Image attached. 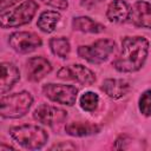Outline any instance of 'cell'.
I'll return each instance as SVG.
<instances>
[{
  "label": "cell",
  "instance_id": "cell-19",
  "mask_svg": "<svg viewBox=\"0 0 151 151\" xmlns=\"http://www.w3.org/2000/svg\"><path fill=\"white\" fill-rule=\"evenodd\" d=\"M79 106L85 112H94L99 105V96L93 91H85L78 98Z\"/></svg>",
  "mask_w": 151,
  "mask_h": 151
},
{
  "label": "cell",
  "instance_id": "cell-22",
  "mask_svg": "<svg viewBox=\"0 0 151 151\" xmlns=\"http://www.w3.org/2000/svg\"><path fill=\"white\" fill-rule=\"evenodd\" d=\"M131 142V138L127 136V134H120L117 137L116 142H114V149L117 150H124V149H127V145L130 144Z\"/></svg>",
  "mask_w": 151,
  "mask_h": 151
},
{
  "label": "cell",
  "instance_id": "cell-8",
  "mask_svg": "<svg viewBox=\"0 0 151 151\" xmlns=\"http://www.w3.org/2000/svg\"><path fill=\"white\" fill-rule=\"evenodd\" d=\"M57 78L61 80H73L84 86H91L97 81L96 73L83 64H72L59 68Z\"/></svg>",
  "mask_w": 151,
  "mask_h": 151
},
{
  "label": "cell",
  "instance_id": "cell-3",
  "mask_svg": "<svg viewBox=\"0 0 151 151\" xmlns=\"http://www.w3.org/2000/svg\"><path fill=\"white\" fill-rule=\"evenodd\" d=\"M33 101L32 93L26 90L4 94L0 100V116L2 119H20L28 113Z\"/></svg>",
  "mask_w": 151,
  "mask_h": 151
},
{
  "label": "cell",
  "instance_id": "cell-24",
  "mask_svg": "<svg viewBox=\"0 0 151 151\" xmlns=\"http://www.w3.org/2000/svg\"><path fill=\"white\" fill-rule=\"evenodd\" d=\"M77 146L71 142H61L59 144H54L50 147V150H74Z\"/></svg>",
  "mask_w": 151,
  "mask_h": 151
},
{
  "label": "cell",
  "instance_id": "cell-14",
  "mask_svg": "<svg viewBox=\"0 0 151 151\" xmlns=\"http://www.w3.org/2000/svg\"><path fill=\"white\" fill-rule=\"evenodd\" d=\"M130 8L125 0H112L106 7V19L112 24H123L129 20Z\"/></svg>",
  "mask_w": 151,
  "mask_h": 151
},
{
  "label": "cell",
  "instance_id": "cell-23",
  "mask_svg": "<svg viewBox=\"0 0 151 151\" xmlns=\"http://www.w3.org/2000/svg\"><path fill=\"white\" fill-rule=\"evenodd\" d=\"M105 0H80V2H79V5L83 7V8H85V9H87V11H91V9H93L94 7H97V6H99L101 2H104Z\"/></svg>",
  "mask_w": 151,
  "mask_h": 151
},
{
  "label": "cell",
  "instance_id": "cell-18",
  "mask_svg": "<svg viewBox=\"0 0 151 151\" xmlns=\"http://www.w3.org/2000/svg\"><path fill=\"white\" fill-rule=\"evenodd\" d=\"M48 46L53 55L67 59L71 52V42L67 37H53L48 40Z\"/></svg>",
  "mask_w": 151,
  "mask_h": 151
},
{
  "label": "cell",
  "instance_id": "cell-26",
  "mask_svg": "<svg viewBox=\"0 0 151 151\" xmlns=\"http://www.w3.org/2000/svg\"><path fill=\"white\" fill-rule=\"evenodd\" d=\"M5 150H15V147H13V146H11V145L1 144V145H0V151H5Z\"/></svg>",
  "mask_w": 151,
  "mask_h": 151
},
{
  "label": "cell",
  "instance_id": "cell-25",
  "mask_svg": "<svg viewBox=\"0 0 151 151\" xmlns=\"http://www.w3.org/2000/svg\"><path fill=\"white\" fill-rule=\"evenodd\" d=\"M19 2H22V0H1V5H0V11L4 12L6 11L7 8L19 4Z\"/></svg>",
  "mask_w": 151,
  "mask_h": 151
},
{
  "label": "cell",
  "instance_id": "cell-15",
  "mask_svg": "<svg viewBox=\"0 0 151 151\" xmlns=\"http://www.w3.org/2000/svg\"><path fill=\"white\" fill-rule=\"evenodd\" d=\"M71 26L73 31L81 32V33H88V34H100L105 32L106 27L99 21L93 20L92 18L87 15H79L74 17L72 19Z\"/></svg>",
  "mask_w": 151,
  "mask_h": 151
},
{
  "label": "cell",
  "instance_id": "cell-13",
  "mask_svg": "<svg viewBox=\"0 0 151 151\" xmlns=\"http://www.w3.org/2000/svg\"><path fill=\"white\" fill-rule=\"evenodd\" d=\"M20 80V71L18 66L12 61H2L1 63V94H6L9 92L14 85Z\"/></svg>",
  "mask_w": 151,
  "mask_h": 151
},
{
  "label": "cell",
  "instance_id": "cell-17",
  "mask_svg": "<svg viewBox=\"0 0 151 151\" xmlns=\"http://www.w3.org/2000/svg\"><path fill=\"white\" fill-rule=\"evenodd\" d=\"M61 19V14L57 11H42L37 19V27L42 33H53Z\"/></svg>",
  "mask_w": 151,
  "mask_h": 151
},
{
  "label": "cell",
  "instance_id": "cell-10",
  "mask_svg": "<svg viewBox=\"0 0 151 151\" xmlns=\"http://www.w3.org/2000/svg\"><path fill=\"white\" fill-rule=\"evenodd\" d=\"M52 70H53V66L51 61L42 55L31 57L25 63L26 78L28 81H32V83L41 81L47 74L52 72Z\"/></svg>",
  "mask_w": 151,
  "mask_h": 151
},
{
  "label": "cell",
  "instance_id": "cell-20",
  "mask_svg": "<svg viewBox=\"0 0 151 151\" xmlns=\"http://www.w3.org/2000/svg\"><path fill=\"white\" fill-rule=\"evenodd\" d=\"M138 110L145 117H151V88L145 90L138 98Z\"/></svg>",
  "mask_w": 151,
  "mask_h": 151
},
{
  "label": "cell",
  "instance_id": "cell-2",
  "mask_svg": "<svg viewBox=\"0 0 151 151\" xmlns=\"http://www.w3.org/2000/svg\"><path fill=\"white\" fill-rule=\"evenodd\" d=\"M9 137L25 150H40L48 142L47 131L35 124H21L9 127Z\"/></svg>",
  "mask_w": 151,
  "mask_h": 151
},
{
  "label": "cell",
  "instance_id": "cell-16",
  "mask_svg": "<svg viewBox=\"0 0 151 151\" xmlns=\"http://www.w3.org/2000/svg\"><path fill=\"white\" fill-rule=\"evenodd\" d=\"M100 126L90 122H70L65 125L66 134L71 137H88L99 133Z\"/></svg>",
  "mask_w": 151,
  "mask_h": 151
},
{
  "label": "cell",
  "instance_id": "cell-21",
  "mask_svg": "<svg viewBox=\"0 0 151 151\" xmlns=\"http://www.w3.org/2000/svg\"><path fill=\"white\" fill-rule=\"evenodd\" d=\"M44 5L59 11H66L68 8V0H40Z\"/></svg>",
  "mask_w": 151,
  "mask_h": 151
},
{
  "label": "cell",
  "instance_id": "cell-7",
  "mask_svg": "<svg viewBox=\"0 0 151 151\" xmlns=\"http://www.w3.org/2000/svg\"><path fill=\"white\" fill-rule=\"evenodd\" d=\"M7 42L9 47L19 54H28L42 46V39L34 32L17 31L8 35Z\"/></svg>",
  "mask_w": 151,
  "mask_h": 151
},
{
  "label": "cell",
  "instance_id": "cell-6",
  "mask_svg": "<svg viewBox=\"0 0 151 151\" xmlns=\"http://www.w3.org/2000/svg\"><path fill=\"white\" fill-rule=\"evenodd\" d=\"M42 94L52 103L64 106H73L78 99L79 90L70 84L47 83L41 87Z\"/></svg>",
  "mask_w": 151,
  "mask_h": 151
},
{
  "label": "cell",
  "instance_id": "cell-1",
  "mask_svg": "<svg viewBox=\"0 0 151 151\" xmlns=\"http://www.w3.org/2000/svg\"><path fill=\"white\" fill-rule=\"evenodd\" d=\"M150 42L143 35L124 37L120 51L112 61L113 68L119 73H134L140 71L149 57Z\"/></svg>",
  "mask_w": 151,
  "mask_h": 151
},
{
  "label": "cell",
  "instance_id": "cell-4",
  "mask_svg": "<svg viewBox=\"0 0 151 151\" xmlns=\"http://www.w3.org/2000/svg\"><path fill=\"white\" fill-rule=\"evenodd\" d=\"M38 9L39 4L35 0H24L15 8L0 13V26L2 29L25 26L32 21Z\"/></svg>",
  "mask_w": 151,
  "mask_h": 151
},
{
  "label": "cell",
  "instance_id": "cell-12",
  "mask_svg": "<svg viewBox=\"0 0 151 151\" xmlns=\"http://www.w3.org/2000/svg\"><path fill=\"white\" fill-rule=\"evenodd\" d=\"M100 90L111 99L118 100L125 97L130 90L131 85L126 79L123 78H106L100 85Z\"/></svg>",
  "mask_w": 151,
  "mask_h": 151
},
{
  "label": "cell",
  "instance_id": "cell-9",
  "mask_svg": "<svg viewBox=\"0 0 151 151\" xmlns=\"http://www.w3.org/2000/svg\"><path fill=\"white\" fill-rule=\"evenodd\" d=\"M32 117L37 123L52 127V126L59 125L66 120L67 111L64 109L50 105V104L41 103L40 105H38L34 109Z\"/></svg>",
  "mask_w": 151,
  "mask_h": 151
},
{
  "label": "cell",
  "instance_id": "cell-5",
  "mask_svg": "<svg viewBox=\"0 0 151 151\" xmlns=\"http://www.w3.org/2000/svg\"><path fill=\"white\" fill-rule=\"evenodd\" d=\"M116 50V41L109 38L98 39L87 45H80L77 48V54L80 59L92 65L105 63Z\"/></svg>",
  "mask_w": 151,
  "mask_h": 151
},
{
  "label": "cell",
  "instance_id": "cell-11",
  "mask_svg": "<svg viewBox=\"0 0 151 151\" xmlns=\"http://www.w3.org/2000/svg\"><path fill=\"white\" fill-rule=\"evenodd\" d=\"M129 21L138 28L151 29V2L145 0L136 1L130 8Z\"/></svg>",
  "mask_w": 151,
  "mask_h": 151
}]
</instances>
